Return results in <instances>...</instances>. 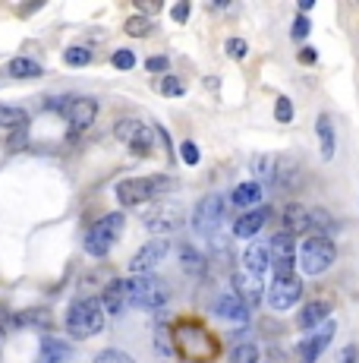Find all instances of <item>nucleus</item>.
<instances>
[{
  "label": "nucleus",
  "mask_w": 359,
  "mask_h": 363,
  "mask_svg": "<svg viewBox=\"0 0 359 363\" xmlns=\"http://www.w3.org/2000/svg\"><path fill=\"white\" fill-rule=\"evenodd\" d=\"M123 297H126L129 307L136 309H161L167 303L170 291L155 275H133V278L123 281Z\"/></svg>",
  "instance_id": "obj_1"
},
{
  "label": "nucleus",
  "mask_w": 359,
  "mask_h": 363,
  "mask_svg": "<svg viewBox=\"0 0 359 363\" xmlns=\"http://www.w3.org/2000/svg\"><path fill=\"white\" fill-rule=\"evenodd\" d=\"M174 180L164 177V174H151V177H129L117 184V199H120L126 209L139 206V202H151V199L164 196V193L174 190Z\"/></svg>",
  "instance_id": "obj_2"
},
{
  "label": "nucleus",
  "mask_w": 359,
  "mask_h": 363,
  "mask_svg": "<svg viewBox=\"0 0 359 363\" xmlns=\"http://www.w3.org/2000/svg\"><path fill=\"white\" fill-rule=\"evenodd\" d=\"M104 329V309L98 300H92V297H82V300H73L67 309V332L69 338H76V341H82V338H92L98 335V332Z\"/></svg>",
  "instance_id": "obj_3"
},
{
  "label": "nucleus",
  "mask_w": 359,
  "mask_h": 363,
  "mask_svg": "<svg viewBox=\"0 0 359 363\" xmlns=\"http://www.w3.org/2000/svg\"><path fill=\"white\" fill-rule=\"evenodd\" d=\"M123 225H126L123 212H110V215H104V218H98L95 225L88 227V234H85V253L88 256H98V259H101V256H108L110 247L120 240Z\"/></svg>",
  "instance_id": "obj_4"
},
{
  "label": "nucleus",
  "mask_w": 359,
  "mask_h": 363,
  "mask_svg": "<svg viewBox=\"0 0 359 363\" xmlns=\"http://www.w3.org/2000/svg\"><path fill=\"white\" fill-rule=\"evenodd\" d=\"M337 259V247H334V240L325 237V234H312V237L303 240V247H299V262H303V272L306 275H322L325 268L334 266Z\"/></svg>",
  "instance_id": "obj_5"
},
{
  "label": "nucleus",
  "mask_w": 359,
  "mask_h": 363,
  "mask_svg": "<svg viewBox=\"0 0 359 363\" xmlns=\"http://www.w3.org/2000/svg\"><path fill=\"white\" fill-rule=\"evenodd\" d=\"M224 218H227V199L221 193H208L192 209V227L199 234H208V237H215V231L224 225Z\"/></svg>",
  "instance_id": "obj_6"
},
{
  "label": "nucleus",
  "mask_w": 359,
  "mask_h": 363,
  "mask_svg": "<svg viewBox=\"0 0 359 363\" xmlns=\"http://www.w3.org/2000/svg\"><path fill=\"white\" fill-rule=\"evenodd\" d=\"M303 297V278L299 275H274L272 284H268V307L284 313L293 303H299Z\"/></svg>",
  "instance_id": "obj_7"
},
{
  "label": "nucleus",
  "mask_w": 359,
  "mask_h": 363,
  "mask_svg": "<svg viewBox=\"0 0 359 363\" xmlns=\"http://www.w3.org/2000/svg\"><path fill=\"white\" fill-rule=\"evenodd\" d=\"M183 206H176V202H158V206H151L149 212L142 215L145 227H149L151 234H158V237H164V234L176 231V227H183Z\"/></svg>",
  "instance_id": "obj_8"
},
{
  "label": "nucleus",
  "mask_w": 359,
  "mask_h": 363,
  "mask_svg": "<svg viewBox=\"0 0 359 363\" xmlns=\"http://www.w3.org/2000/svg\"><path fill=\"white\" fill-rule=\"evenodd\" d=\"M167 253H170L167 237L149 240V243H142V247H139V253L129 259V272H133V275H151L164 259H167Z\"/></svg>",
  "instance_id": "obj_9"
},
{
  "label": "nucleus",
  "mask_w": 359,
  "mask_h": 363,
  "mask_svg": "<svg viewBox=\"0 0 359 363\" xmlns=\"http://www.w3.org/2000/svg\"><path fill=\"white\" fill-rule=\"evenodd\" d=\"M334 329H337V322L334 319H325L319 325V329H312L309 335H306V341L297 348V363H315L322 357V350L331 344V338H334Z\"/></svg>",
  "instance_id": "obj_10"
},
{
  "label": "nucleus",
  "mask_w": 359,
  "mask_h": 363,
  "mask_svg": "<svg viewBox=\"0 0 359 363\" xmlns=\"http://www.w3.org/2000/svg\"><path fill=\"white\" fill-rule=\"evenodd\" d=\"M114 133H117V139H120V143H126L129 149L136 152V155H149L151 143H155V136H151V127H145L142 120H120Z\"/></svg>",
  "instance_id": "obj_11"
},
{
  "label": "nucleus",
  "mask_w": 359,
  "mask_h": 363,
  "mask_svg": "<svg viewBox=\"0 0 359 363\" xmlns=\"http://www.w3.org/2000/svg\"><path fill=\"white\" fill-rule=\"evenodd\" d=\"M268 259H272L274 275H293V262H297V243L290 234H274L268 243Z\"/></svg>",
  "instance_id": "obj_12"
},
{
  "label": "nucleus",
  "mask_w": 359,
  "mask_h": 363,
  "mask_svg": "<svg viewBox=\"0 0 359 363\" xmlns=\"http://www.w3.org/2000/svg\"><path fill=\"white\" fill-rule=\"evenodd\" d=\"M98 117V102L95 98H69V108H67V120L73 130H88L95 124Z\"/></svg>",
  "instance_id": "obj_13"
},
{
  "label": "nucleus",
  "mask_w": 359,
  "mask_h": 363,
  "mask_svg": "<svg viewBox=\"0 0 359 363\" xmlns=\"http://www.w3.org/2000/svg\"><path fill=\"white\" fill-rule=\"evenodd\" d=\"M303 171H299V161L297 158H274V177L272 184L278 186V190H297L299 184H303Z\"/></svg>",
  "instance_id": "obj_14"
},
{
  "label": "nucleus",
  "mask_w": 359,
  "mask_h": 363,
  "mask_svg": "<svg viewBox=\"0 0 359 363\" xmlns=\"http://www.w3.org/2000/svg\"><path fill=\"white\" fill-rule=\"evenodd\" d=\"M262 278H252V275H233V297H237L243 307H256L262 303Z\"/></svg>",
  "instance_id": "obj_15"
},
{
  "label": "nucleus",
  "mask_w": 359,
  "mask_h": 363,
  "mask_svg": "<svg viewBox=\"0 0 359 363\" xmlns=\"http://www.w3.org/2000/svg\"><path fill=\"white\" fill-rule=\"evenodd\" d=\"M328 316H331V303L328 300H312V303H306L303 313L297 316V325L303 332H312V329H319Z\"/></svg>",
  "instance_id": "obj_16"
},
{
  "label": "nucleus",
  "mask_w": 359,
  "mask_h": 363,
  "mask_svg": "<svg viewBox=\"0 0 359 363\" xmlns=\"http://www.w3.org/2000/svg\"><path fill=\"white\" fill-rule=\"evenodd\" d=\"M265 221H268V212H265V209H249V212H243L233 221V237H243V240L256 237L265 227Z\"/></svg>",
  "instance_id": "obj_17"
},
{
  "label": "nucleus",
  "mask_w": 359,
  "mask_h": 363,
  "mask_svg": "<svg viewBox=\"0 0 359 363\" xmlns=\"http://www.w3.org/2000/svg\"><path fill=\"white\" fill-rule=\"evenodd\" d=\"M215 313L221 316V319L233 322V325H246V322H249V307H243V303H240L233 294H224V297H217V303H215Z\"/></svg>",
  "instance_id": "obj_18"
},
{
  "label": "nucleus",
  "mask_w": 359,
  "mask_h": 363,
  "mask_svg": "<svg viewBox=\"0 0 359 363\" xmlns=\"http://www.w3.org/2000/svg\"><path fill=\"white\" fill-rule=\"evenodd\" d=\"M243 266H246V275H252V278H265V272L272 268L268 247H265V243H252V247L243 253Z\"/></svg>",
  "instance_id": "obj_19"
},
{
  "label": "nucleus",
  "mask_w": 359,
  "mask_h": 363,
  "mask_svg": "<svg viewBox=\"0 0 359 363\" xmlns=\"http://www.w3.org/2000/svg\"><path fill=\"white\" fill-rule=\"evenodd\" d=\"M69 360V344L60 338H44L35 363H67Z\"/></svg>",
  "instance_id": "obj_20"
},
{
  "label": "nucleus",
  "mask_w": 359,
  "mask_h": 363,
  "mask_svg": "<svg viewBox=\"0 0 359 363\" xmlns=\"http://www.w3.org/2000/svg\"><path fill=\"white\" fill-rule=\"evenodd\" d=\"M101 309L110 316H120L123 309H126V297H123V281H114V284H108L101 294Z\"/></svg>",
  "instance_id": "obj_21"
},
{
  "label": "nucleus",
  "mask_w": 359,
  "mask_h": 363,
  "mask_svg": "<svg viewBox=\"0 0 359 363\" xmlns=\"http://www.w3.org/2000/svg\"><path fill=\"white\" fill-rule=\"evenodd\" d=\"M284 227L287 231L284 234H303V231H309V209H303V206H297V202H290V206L284 209Z\"/></svg>",
  "instance_id": "obj_22"
},
{
  "label": "nucleus",
  "mask_w": 359,
  "mask_h": 363,
  "mask_svg": "<svg viewBox=\"0 0 359 363\" xmlns=\"http://www.w3.org/2000/svg\"><path fill=\"white\" fill-rule=\"evenodd\" d=\"M231 202L237 209H256L258 202H262V186H258V184H240V186H233Z\"/></svg>",
  "instance_id": "obj_23"
},
{
  "label": "nucleus",
  "mask_w": 359,
  "mask_h": 363,
  "mask_svg": "<svg viewBox=\"0 0 359 363\" xmlns=\"http://www.w3.org/2000/svg\"><path fill=\"white\" fill-rule=\"evenodd\" d=\"M315 133H319L322 158H325V161H331V158H334V149H337V143H334V124H331V117L322 114L319 124H315Z\"/></svg>",
  "instance_id": "obj_24"
},
{
  "label": "nucleus",
  "mask_w": 359,
  "mask_h": 363,
  "mask_svg": "<svg viewBox=\"0 0 359 363\" xmlns=\"http://www.w3.org/2000/svg\"><path fill=\"white\" fill-rule=\"evenodd\" d=\"M180 266H183V272H190L192 278H202L205 275V256L199 253L196 247H190V243H183V250H180Z\"/></svg>",
  "instance_id": "obj_25"
},
{
  "label": "nucleus",
  "mask_w": 359,
  "mask_h": 363,
  "mask_svg": "<svg viewBox=\"0 0 359 363\" xmlns=\"http://www.w3.org/2000/svg\"><path fill=\"white\" fill-rule=\"evenodd\" d=\"M7 73L13 76V79H38L41 63H35L32 57H13V60L7 63Z\"/></svg>",
  "instance_id": "obj_26"
},
{
  "label": "nucleus",
  "mask_w": 359,
  "mask_h": 363,
  "mask_svg": "<svg viewBox=\"0 0 359 363\" xmlns=\"http://www.w3.org/2000/svg\"><path fill=\"white\" fill-rule=\"evenodd\" d=\"M26 127H28V114H26V111L0 104V130H26Z\"/></svg>",
  "instance_id": "obj_27"
},
{
  "label": "nucleus",
  "mask_w": 359,
  "mask_h": 363,
  "mask_svg": "<svg viewBox=\"0 0 359 363\" xmlns=\"http://www.w3.org/2000/svg\"><path fill=\"white\" fill-rule=\"evenodd\" d=\"M13 325H41V329H48V325H51V313H48V309H28V313L16 316Z\"/></svg>",
  "instance_id": "obj_28"
},
{
  "label": "nucleus",
  "mask_w": 359,
  "mask_h": 363,
  "mask_svg": "<svg viewBox=\"0 0 359 363\" xmlns=\"http://www.w3.org/2000/svg\"><path fill=\"white\" fill-rule=\"evenodd\" d=\"M252 174H256L258 180H268V184H272V177H274V158L272 155H256V158H252Z\"/></svg>",
  "instance_id": "obj_29"
},
{
  "label": "nucleus",
  "mask_w": 359,
  "mask_h": 363,
  "mask_svg": "<svg viewBox=\"0 0 359 363\" xmlns=\"http://www.w3.org/2000/svg\"><path fill=\"white\" fill-rule=\"evenodd\" d=\"M231 363H258V348L256 344H237V348L231 350Z\"/></svg>",
  "instance_id": "obj_30"
},
{
  "label": "nucleus",
  "mask_w": 359,
  "mask_h": 363,
  "mask_svg": "<svg viewBox=\"0 0 359 363\" xmlns=\"http://www.w3.org/2000/svg\"><path fill=\"white\" fill-rule=\"evenodd\" d=\"M63 60H67L69 67H85V63L92 60V51L82 48V45H73V48L63 51Z\"/></svg>",
  "instance_id": "obj_31"
},
{
  "label": "nucleus",
  "mask_w": 359,
  "mask_h": 363,
  "mask_svg": "<svg viewBox=\"0 0 359 363\" xmlns=\"http://www.w3.org/2000/svg\"><path fill=\"white\" fill-rule=\"evenodd\" d=\"M95 363H136L133 357L126 354V350H117V348H108V350H101V354L95 357Z\"/></svg>",
  "instance_id": "obj_32"
},
{
  "label": "nucleus",
  "mask_w": 359,
  "mask_h": 363,
  "mask_svg": "<svg viewBox=\"0 0 359 363\" xmlns=\"http://www.w3.org/2000/svg\"><path fill=\"white\" fill-rule=\"evenodd\" d=\"M151 22L145 19V16H133V19H126V35H139V38H145V35L151 32Z\"/></svg>",
  "instance_id": "obj_33"
},
{
  "label": "nucleus",
  "mask_w": 359,
  "mask_h": 363,
  "mask_svg": "<svg viewBox=\"0 0 359 363\" xmlns=\"http://www.w3.org/2000/svg\"><path fill=\"white\" fill-rule=\"evenodd\" d=\"M274 120H278V124H290V120H293L290 98H278V104H274Z\"/></svg>",
  "instance_id": "obj_34"
},
{
  "label": "nucleus",
  "mask_w": 359,
  "mask_h": 363,
  "mask_svg": "<svg viewBox=\"0 0 359 363\" xmlns=\"http://www.w3.org/2000/svg\"><path fill=\"white\" fill-rule=\"evenodd\" d=\"M110 60H114L117 70H133V67H136V54H133V51H126V48L114 51V57H110Z\"/></svg>",
  "instance_id": "obj_35"
},
{
  "label": "nucleus",
  "mask_w": 359,
  "mask_h": 363,
  "mask_svg": "<svg viewBox=\"0 0 359 363\" xmlns=\"http://www.w3.org/2000/svg\"><path fill=\"white\" fill-rule=\"evenodd\" d=\"M158 89H161L164 95H183V89H186V86L180 83L176 76H164L161 83H158Z\"/></svg>",
  "instance_id": "obj_36"
},
{
  "label": "nucleus",
  "mask_w": 359,
  "mask_h": 363,
  "mask_svg": "<svg viewBox=\"0 0 359 363\" xmlns=\"http://www.w3.org/2000/svg\"><path fill=\"white\" fill-rule=\"evenodd\" d=\"M180 158H183V165L196 168V165H199V145H196V143H190V139H186V143L180 145Z\"/></svg>",
  "instance_id": "obj_37"
},
{
  "label": "nucleus",
  "mask_w": 359,
  "mask_h": 363,
  "mask_svg": "<svg viewBox=\"0 0 359 363\" xmlns=\"http://www.w3.org/2000/svg\"><path fill=\"white\" fill-rule=\"evenodd\" d=\"M227 54H231L233 60H243V57L249 54V45H246L243 38H231V42H227Z\"/></svg>",
  "instance_id": "obj_38"
},
{
  "label": "nucleus",
  "mask_w": 359,
  "mask_h": 363,
  "mask_svg": "<svg viewBox=\"0 0 359 363\" xmlns=\"http://www.w3.org/2000/svg\"><path fill=\"white\" fill-rule=\"evenodd\" d=\"M155 348L161 350V354H174V344H170L167 335H164V325H155Z\"/></svg>",
  "instance_id": "obj_39"
},
{
  "label": "nucleus",
  "mask_w": 359,
  "mask_h": 363,
  "mask_svg": "<svg viewBox=\"0 0 359 363\" xmlns=\"http://www.w3.org/2000/svg\"><path fill=\"white\" fill-rule=\"evenodd\" d=\"M309 19H306V16L303 13H299L297 16V19H293V38H306V35H309Z\"/></svg>",
  "instance_id": "obj_40"
},
{
  "label": "nucleus",
  "mask_w": 359,
  "mask_h": 363,
  "mask_svg": "<svg viewBox=\"0 0 359 363\" xmlns=\"http://www.w3.org/2000/svg\"><path fill=\"white\" fill-rule=\"evenodd\" d=\"M359 360V348L356 344H347L344 350H340V363H356Z\"/></svg>",
  "instance_id": "obj_41"
},
{
  "label": "nucleus",
  "mask_w": 359,
  "mask_h": 363,
  "mask_svg": "<svg viewBox=\"0 0 359 363\" xmlns=\"http://www.w3.org/2000/svg\"><path fill=\"white\" fill-rule=\"evenodd\" d=\"M145 67H149L151 73H164V70H167V57H149Z\"/></svg>",
  "instance_id": "obj_42"
},
{
  "label": "nucleus",
  "mask_w": 359,
  "mask_h": 363,
  "mask_svg": "<svg viewBox=\"0 0 359 363\" xmlns=\"http://www.w3.org/2000/svg\"><path fill=\"white\" fill-rule=\"evenodd\" d=\"M69 108V98H48V111H60V114H67Z\"/></svg>",
  "instance_id": "obj_43"
},
{
  "label": "nucleus",
  "mask_w": 359,
  "mask_h": 363,
  "mask_svg": "<svg viewBox=\"0 0 359 363\" xmlns=\"http://www.w3.org/2000/svg\"><path fill=\"white\" fill-rule=\"evenodd\" d=\"M170 16H174V22H183L186 16H190V3H176V7L170 10Z\"/></svg>",
  "instance_id": "obj_44"
},
{
  "label": "nucleus",
  "mask_w": 359,
  "mask_h": 363,
  "mask_svg": "<svg viewBox=\"0 0 359 363\" xmlns=\"http://www.w3.org/2000/svg\"><path fill=\"white\" fill-rule=\"evenodd\" d=\"M315 60H319V51H315V48H303V51H299V63L309 67V63H315Z\"/></svg>",
  "instance_id": "obj_45"
},
{
  "label": "nucleus",
  "mask_w": 359,
  "mask_h": 363,
  "mask_svg": "<svg viewBox=\"0 0 359 363\" xmlns=\"http://www.w3.org/2000/svg\"><path fill=\"white\" fill-rule=\"evenodd\" d=\"M356 363H359V360H356Z\"/></svg>",
  "instance_id": "obj_46"
}]
</instances>
